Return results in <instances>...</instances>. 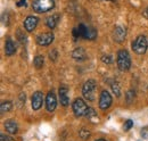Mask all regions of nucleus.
Masks as SVG:
<instances>
[{
  "instance_id": "f257e3e1",
  "label": "nucleus",
  "mask_w": 148,
  "mask_h": 141,
  "mask_svg": "<svg viewBox=\"0 0 148 141\" xmlns=\"http://www.w3.org/2000/svg\"><path fill=\"white\" fill-rule=\"evenodd\" d=\"M116 63H117V67L119 70L122 72L130 70L131 67V57L128 50L125 49H121L117 51V56H116Z\"/></svg>"
},
{
  "instance_id": "f03ea898",
  "label": "nucleus",
  "mask_w": 148,
  "mask_h": 141,
  "mask_svg": "<svg viewBox=\"0 0 148 141\" xmlns=\"http://www.w3.org/2000/svg\"><path fill=\"white\" fill-rule=\"evenodd\" d=\"M55 7V0H33L32 9L38 14H45L50 12Z\"/></svg>"
},
{
  "instance_id": "7ed1b4c3",
  "label": "nucleus",
  "mask_w": 148,
  "mask_h": 141,
  "mask_svg": "<svg viewBox=\"0 0 148 141\" xmlns=\"http://www.w3.org/2000/svg\"><path fill=\"white\" fill-rule=\"evenodd\" d=\"M96 89H97V83L96 81L90 79V80H87L82 87V94L83 97L89 100V101H95V98H96Z\"/></svg>"
},
{
  "instance_id": "20e7f679",
  "label": "nucleus",
  "mask_w": 148,
  "mask_h": 141,
  "mask_svg": "<svg viewBox=\"0 0 148 141\" xmlns=\"http://www.w3.org/2000/svg\"><path fill=\"white\" fill-rule=\"evenodd\" d=\"M131 48L137 55H144L147 51L148 48V40L145 35H139L137 36L136 40L132 41Z\"/></svg>"
},
{
  "instance_id": "39448f33",
  "label": "nucleus",
  "mask_w": 148,
  "mask_h": 141,
  "mask_svg": "<svg viewBox=\"0 0 148 141\" xmlns=\"http://www.w3.org/2000/svg\"><path fill=\"white\" fill-rule=\"evenodd\" d=\"M72 109H73L74 115L76 117H81V116H86V113L88 110V106L82 98H76L72 104Z\"/></svg>"
},
{
  "instance_id": "423d86ee",
  "label": "nucleus",
  "mask_w": 148,
  "mask_h": 141,
  "mask_svg": "<svg viewBox=\"0 0 148 141\" xmlns=\"http://www.w3.org/2000/svg\"><path fill=\"white\" fill-rule=\"evenodd\" d=\"M113 103V98H112L111 93L107 90H103L99 97V108L103 110H106L111 107Z\"/></svg>"
},
{
  "instance_id": "0eeeda50",
  "label": "nucleus",
  "mask_w": 148,
  "mask_h": 141,
  "mask_svg": "<svg viewBox=\"0 0 148 141\" xmlns=\"http://www.w3.org/2000/svg\"><path fill=\"white\" fill-rule=\"evenodd\" d=\"M55 39V35L51 32H46V33H41L37 36V43L41 47H47L49 44L53 43Z\"/></svg>"
},
{
  "instance_id": "6e6552de",
  "label": "nucleus",
  "mask_w": 148,
  "mask_h": 141,
  "mask_svg": "<svg viewBox=\"0 0 148 141\" xmlns=\"http://www.w3.org/2000/svg\"><path fill=\"white\" fill-rule=\"evenodd\" d=\"M43 104V93L41 91H36L31 97V105L33 110H39Z\"/></svg>"
},
{
  "instance_id": "1a4fd4ad",
  "label": "nucleus",
  "mask_w": 148,
  "mask_h": 141,
  "mask_svg": "<svg viewBox=\"0 0 148 141\" xmlns=\"http://www.w3.org/2000/svg\"><path fill=\"white\" fill-rule=\"evenodd\" d=\"M125 36H127L125 27H123V26H115L114 27V30H113V39H114V41H116L119 43H122L125 40Z\"/></svg>"
},
{
  "instance_id": "9d476101",
  "label": "nucleus",
  "mask_w": 148,
  "mask_h": 141,
  "mask_svg": "<svg viewBox=\"0 0 148 141\" xmlns=\"http://www.w3.org/2000/svg\"><path fill=\"white\" fill-rule=\"evenodd\" d=\"M46 107H47V110L49 113H53L57 107V98H56V94L54 93V91H49L47 97H46Z\"/></svg>"
},
{
  "instance_id": "9b49d317",
  "label": "nucleus",
  "mask_w": 148,
  "mask_h": 141,
  "mask_svg": "<svg viewBox=\"0 0 148 141\" xmlns=\"http://www.w3.org/2000/svg\"><path fill=\"white\" fill-rule=\"evenodd\" d=\"M39 23V18L37 16H27L24 21V29L27 32H33Z\"/></svg>"
},
{
  "instance_id": "f8f14e48",
  "label": "nucleus",
  "mask_w": 148,
  "mask_h": 141,
  "mask_svg": "<svg viewBox=\"0 0 148 141\" xmlns=\"http://www.w3.org/2000/svg\"><path fill=\"white\" fill-rule=\"evenodd\" d=\"M69 93V89L66 88L65 86H62L58 89V94H59V101H60V105L66 107L70 104V98L67 96Z\"/></svg>"
},
{
  "instance_id": "ddd939ff",
  "label": "nucleus",
  "mask_w": 148,
  "mask_h": 141,
  "mask_svg": "<svg viewBox=\"0 0 148 141\" xmlns=\"http://www.w3.org/2000/svg\"><path fill=\"white\" fill-rule=\"evenodd\" d=\"M72 57H73V59L77 60V62H83L87 58V53H86V50L83 48L77 47L72 51Z\"/></svg>"
},
{
  "instance_id": "4468645a",
  "label": "nucleus",
  "mask_w": 148,
  "mask_h": 141,
  "mask_svg": "<svg viewBox=\"0 0 148 141\" xmlns=\"http://www.w3.org/2000/svg\"><path fill=\"white\" fill-rule=\"evenodd\" d=\"M59 21H60V15L59 14H54V15L47 17V19H46V25L50 30H54V29H56V26L58 25Z\"/></svg>"
},
{
  "instance_id": "2eb2a0df",
  "label": "nucleus",
  "mask_w": 148,
  "mask_h": 141,
  "mask_svg": "<svg viewBox=\"0 0 148 141\" xmlns=\"http://www.w3.org/2000/svg\"><path fill=\"white\" fill-rule=\"evenodd\" d=\"M15 53H16V44L10 38H8L5 43V53L7 56H13Z\"/></svg>"
},
{
  "instance_id": "dca6fc26",
  "label": "nucleus",
  "mask_w": 148,
  "mask_h": 141,
  "mask_svg": "<svg viewBox=\"0 0 148 141\" xmlns=\"http://www.w3.org/2000/svg\"><path fill=\"white\" fill-rule=\"evenodd\" d=\"M5 129L8 133L10 134H16L17 133V130H18V126H17V123L13 120H9L7 122H5Z\"/></svg>"
},
{
  "instance_id": "f3484780",
  "label": "nucleus",
  "mask_w": 148,
  "mask_h": 141,
  "mask_svg": "<svg viewBox=\"0 0 148 141\" xmlns=\"http://www.w3.org/2000/svg\"><path fill=\"white\" fill-rule=\"evenodd\" d=\"M86 117L89 118L91 122H97L98 121V115H97L96 110L93 108H91V107H88V110L86 113Z\"/></svg>"
},
{
  "instance_id": "a211bd4d",
  "label": "nucleus",
  "mask_w": 148,
  "mask_h": 141,
  "mask_svg": "<svg viewBox=\"0 0 148 141\" xmlns=\"http://www.w3.org/2000/svg\"><path fill=\"white\" fill-rule=\"evenodd\" d=\"M12 107H13V103L12 101H9V100H6V101H2L1 103V106H0V112H1V114H5V113H8L10 109H12Z\"/></svg>"
},
{
  "instance_id": "6ab92c4d",
  "label": "nucleus",
  "mask_w": 148,
  "mask_h": 141,
  "mask_svg": "<svg viewBox=\"0 0 148 141\" xmlns=\"http://www.w3.org/2000/svg\"><path fill=\"white\" fill-rule=\"evenodd\" d=\"M43 64H45V58H43V56H42V55H37V56L34 57V66H36V68L40 70V68L43 66Z\"/></svg>"
},
{
  "instance_id": "aec40b11",
  "label": "nucleus",
  "mask_w": 148,
  "mask_h": 141,
  "mask_svg": "<svg viewBox=\"0 0 148 141\" xmlns=\"http://www.w3.org/2000/svg\"><path fill=\"white\" fill-rule=\"evenodd\" d=\"M111 88H112L113 93H114L116 97H120V96H121V89H120V86H119V83H117L116 81H113V82H112Z\"/></svg>"
},
{
  "instance_id": "412c9836",
  "label": "nucleus",
  "mask_w": 148,
  "mask_h": 141,
  "mask_svg": "<svg viewBox=\"0 0 148 141\" xmlns=\"http://www.w3.org/2000/svg\"><path fill=\"white\" fill-rule=\"evenodd\" d=\"M97 31L93 27H88V35H87V40H95L97 38Z\"/></svg>"
},
{
  "instance_id": "4be33fe9",
  "label": "nucleus",
  "mask_w": 148,
  "mask_h": 141,
  "mask_svg": "<svg viewBox=\"0 0 148 141\" xmlns=\"http://www.w3.org/2000/svg\"><path fill=\"white\" fill-rule=\"evenodd\" d=\"M79 134H80V137H81V139H82V140H87V139H89V138H90V131H89V130H87V129H84V127L80 130Z\"/></svg>"
},
{
  "instance_id": "5701e85b",
  "label": "nucleus",
  "mask_w": 148,
  "mask_h": 141,
  "mask_svg": "<svg viewBox=\"0 0 148 141\" xmlns=\"http://www.w3.org/2000/svg\"><path fill=\"white\" fill-rule=\"evenodd\" d=\"M134 98H136V92H134V90H129L128 92H127V101L128 103H132L133 100H134Z\"/></svg>"
},
{
  "instance_id": "b1692460",
  "label": "nucleus",
  "mask_w": 148,
  "mask_h": 141,
  "mask_svg": "<svg viewBox=\"0 0 148 141\" xmlns=\"http://www.w3.org/2000/svg\"><path fill=\"white\" fill-rule=\"evenodd\" d=\"M131 127H133V121L129 118L123 123V130L124 131H129V130H131Z\"/></svg>"
},
{
  "instance_id": "393cba45",
  "label": "nucleus",
  "mask_w": 148,
  "mask_h": 141,
  "mask_svg": "<svg viewBox=\"0 0 148 141\" xmlns=\"http://www.w3.org/2000/svg\"><path fill=\"white\" fill-rule=\"evenodd\" d=\"M101 62L104 63V64H112V62H113V58H112L111 55H103L101 56Z\"/></svg>"
},
{
  "instance_id": "a878e982",
  "label": "nucleus",
  "mask_w": 148,
  "mask_h": 141,
  "mask_svg": "<svg viewBox=\"0 0 148 141\" xmlns=\"http://www.w3.org/2000/svg\"><path fill=\"white\" fill-rule=\"evenodd\" d=\"M57 57H58V51L54 49V50H51L50 53H49V58L53 60V62H55L56 59H57Z\"/></svg>"
},
{
  "instance_id": "bb28decb",
  "label": "nucleus",
  "mask_w": 148,
  "mask_h": 141,
  "mask_svg": "<svg viewBox=\"0 0 148 141\" xmlns=\"http://www.w3.org/2000/svg\"><path fill=\"white\" fill-rule=\"evenodd\" d=\"M17 34H18V40L22 42V43H24V42H26V35L23 34L21 31H17Z\"/></svg>"
},
{
  "instance_id": "cd10ccee",
  "label": "nucleus",
  "mask_w": 148,
  "mask_h": 141,
  "mask_svg": "<svg viewBox=\"0 0 148 141\" xmlns=\"http://www.w3.org/2000/svg\"><path fill=\"white\" fill-rule=\"evenodd\" d=\"M16 6H17V7H26V6H27L26 0H18V1L16 2Z\"/></svg>"
},
{
  "instance_id": "c85d7f7f",
  "label": "nucleus",
  "mask_w": 148,
  "mask_h": 141,
  "mask_svg": "<svg viewBox=\"0 0 148 141\" xmlns=\"http://www.w3.org/2000/svg\"><path fill=\"white\" fill-rule=\"evenodd\" d=\"M10 140H12L10 137H7V136H5V134H1V136H0V141H10Z\"/></svg>"
},
{
  "instance_id": "c756f323",
  "label": "nucleus",
  "mask_w": 148,
  "mask_h": 141,
  "mask_svg": "<svg viewBox=\"0 0 148 141\" xmlns=\"http://www.w3.org/2000/svg\"><path fill=\"white\" fill-rule=\"evenodd\" d=\"M143 16H144V17H146L148 19V8H146V9L143 12Z\"/></svg>"
},
{
  "instance_id": "7c9ffc66",
  "label": "nucleus",
  "mask_w": 148,
  "mask_h": 141,
  "mask_svg": "<svg viewBox=\"0 0 148 141\" xmlns=\"http://www.w3.org/2000/svg\"><path fill=\"white\" fill-rule=\"evenodd\" d=\"M106 1H113V2H115V1H117V0H106Z\"/></svg>"
},
{
  "instance_id": "2f4dec72",
  "label": "nucleus",
  "mask_w": 148,
  "mask_h": 141,
  "mask_svg": "<svg viewBox=\"0 0 148 141\" xmlns=\"http://www.w3.org/2000/svg\"><path fill=\"white\" fill-rule=\"evenodd\" d=\"M96 141H106V140H104V139H98V140H96Z\"/></svg>"
},
{
  "instance_id": "473e14b6",
  "label": "nucleus",
  "mask_w": 148,
  "mask_h": 141,
  "mask_svg": "<svg viewBox=\"0 0 148 141\" xmlns=\"http://www.w3.org/2000/svg\"><path fill=\"white\" fill-rule=\"evenodd\" d=\"M10 141H14V140H13V139H12V140H10Z\"/></svg>"
}]
</instances>
